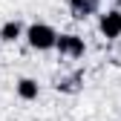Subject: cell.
I'll list each match as a JSON object with an SVG mask.
<instances>
[{
  "label": "cell",
  "mask_w": 121,
  "mask_h": 121,
  "mask_svg": "<svg viewBox=\"0 0 121 121\" xmlns=\"http://www.w3.org/2000/svg\"><path fill=\"white\" fill-rule=\"evenodd\" d=\"M55 38H58V32H55L49 23H32V26L26 29V40H29V46L38 49V52L55 49Z\"/></svg>",
  "instance_id": "6da1fadb"
},
{
  "label": "cell",
  "mask_w": 121,
  "mask_h": 121,
  "mask_svg": "<svg viewBox=\"0 0 121 121\" xmlns=\"http://www.w3.org/2000/svg\"><path fill=\"white\" fill-rule=\"evenodd\" d=\"M55 49L64 55V58H84L86 43H84V38H78V35H58V38H55Z\"/></svg>",
  "instance_id": "7a4b0ae2"
},
{
  "label": "cell",
  "mask_w": 121,
  "mask_h": 121,
  "mask_svg": "<svg viewBox=\"0 0 121 121\" xmlns=\"http://www.w3.org/2000/svg\"><path fill=\"white\" fill-rule=\"evenodd\" d=\"M98 29H101V35L107 38V40L121 38V12H107V14H101Z\"/></svg>",
  "instance_id": "3957f363"
},
{
  "label": "cell",
  "mask_w": 121,
  "mask_h": 121,
  "mask_svg": "<svg viewBox=\"0 0 121 121\" xmlns=\"http://www.w3.org/2000/svg\"><path fill=\"white\" fill-rule=\"evenodd\" d=\"M69 12L75 20H86L89 14L98 12V0H69Z\"/></svg>",
  "instance_id": "277c9868"
},
{
  "label": "cell",
  "mask_w": 121,
  "mask_h": 121,
  "mask_svg": "<svg viewBox=\"0 0 121 121\" xmlns=\"http://www.w3.org/2000/svg\"><path fill=\"white\" fill-rule=\"evenodd\" d=\"M81 81H84V72L75 69L72 75H66V78H58L55 81V89H58V92H78V89H81Z\"/></svg>",
  "instance_id": "5b68a950"
},
{
  "label": "cell",
  "mask_w": 121,
  "mask_h": 121,
  "mask_svg": "<svg viewBox=\"0 0 121 121\" xmlns=\"http://www.w3.org/2000/svg\"><path fill=\"white\" fill-rule=\"evenodd\" d=\"M38 92H40L38 81H32V78H20V81H17V95H20L23 101H35Z\"/></svg>",
  "instance_id": "8992f818"
},
{
  "label": "cell",
  "mask_w": 121,
  "mask_h": 121,
  "mask_svg": "<svg viewBox=\"0 0 121 121\" xmlns=\"http://www.w3.org/2000/svg\"><path fill=\"white\" fill-rule=\"evenodd\" d=\"M23 35V26L17 23V20H9V23H3V29H0V38H3L6 43H12V40H17Z\"/></svg>",
  "instance_id": "52a82bcc"
}]
</instances>
